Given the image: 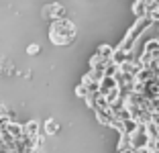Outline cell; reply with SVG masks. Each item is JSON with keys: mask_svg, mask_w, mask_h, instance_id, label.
Masks as SVG:
<instances>
[{"mask_svg": "<svg viewBox=\"0 0 159 153\" xmlns=\"http://www.w3.org/2000/svg\"><path fill=\"white\" fill-rule=\"evenodd\" d=\"M75 35H78V29L70 19L53 21L51 29H49V39L53 45H70V43H74Z\"/></svg>", "mask_w": 159, "mask_h": 153, "instance_id": "6da1fadb", "label": "cell"}, {"mask_svg": "<svg viewBox=\"0 0 159 153\" xmlns=\"http://www.w3.org/2000/svg\"><path fill=\"white\" fill-rule=\"evenodd\" d=\"M151 25H153V23H151L147 16L139 19V21L135 23V27H133L131 31L126 33V37L122 39V43H120V47H118V49H122V51H133V47H135V41L141 37V35H143V31H147V29L151 27Z\"/></svg>", "mask_w": 159, "mask_h": 153, "instance_id": "7a4b0ae2", "label": "cell"}, {"mask_svg": "<svg viewBox=\"0 0 159 153\" xmlns=\"http://www.w3.org/2000/svg\"><path fill=\"white\" fill-rule=\"evenodd\" d=\"M41 14H43V19H47V21L66 19V8H63V4H59V2H51V4L43 6Z\"/></svg>", "mask_w": 159, "mask_h": 153, "instance_id": "3957f363", "label": "cell"}, {"mask_svg": "<svg viewBox=\"0 0 159 153\" xmlns=\"http://www.w3.org/2000/svg\"><path fill=\"white\" fill-rule=\"evenodd\" d=\"M6 133L12 137L14 141H19V139H23V125H19V123H14V121H10L8 125H6Z\"/></svg>", "mask_w": 159, "mask_h": 153, "instance_id": "277c9868", "label": "cell"}, {"mask_svg": "<svg viewBox=\"0 0 159 153\" xmlns=\"http://www.w3.org/2000/svg\"><path fill=\"white\" fill-rule=\"evenodd\" d=\"M39 135V123L37 121H31L27 125H23V137H29V139H35Z\"/></svg>", "mask_w": 159, "mask_h": 153, "instance_id": "5b68a950", "label": "cell"}, {"mask_svg": "<svg viewBox=\"0 0 159 153\" xmlns=\"http://www.w3.org/2000/svg\"><path fill=\"white\" fill-rule=\"evenodd\" d=\"M112 47L110 45H100L98 49H96V55L100 57V61H104V63H106V61H110V57H112Z\"/></svg>", "mask_w": 159, "mask_h": 153, "instance_id": "8992f818", "label": "cell"}, {"mask_svg": "<svg viewBox=\"0 0 159 153\" xmlns=\"http://www.w3.org/2000/svg\"><path fill=\"white\" fill-rule=\"evenodd\" d=\"M133 12H135L137 19H143V16H147V4L143 2V0H137L135 4H133Z\"/></svg>", "mask_w": 159, "mask_h": 153, "instance_id": "52a82bcc", "label": "cell"}, {"mask_svg": "<svg viewBox=\"0 0 159 153\" xmlns=\"http://www.w3.org/2000/svg\"><path fill=\"white\" fill-rule=\"evenodd\" d=\"M137 129H139V123H137L135 118H126V121H122V133H125V135L135 133Z\"/></svg>", "mask_w": 159, "mask_h": 153, "instance_id": "ba28073f", "label": "cell"}, {"mask_svg": "<svg viewBox=\"0 0 159 153\" xmlns=\"http://www.w3.org/2000/svg\"><path fill=\"white\" fill-rule=\"evenodd\" d=\"M116 74H118V65L114 63V61H106V63H104V76H110V78H114Z\"/></svg>", "mask_w": 159, "mask_h": 153, "instance_id": "9c48e42d", "label": "cell"}, {"mask_svg": "<svg viewBox=\"0 0 159 153\" xmlns=\"http://www.w3.org/2000/svg\"><path fill=\"white\" fill-rule=\"evenodd\" d=\"M57 129H59V125H57L53 118H49V121L45 123V135H55Z\"/></svg>", "mask_w": 159, "mask_h": 153, "instance_id": "30bf717a", "label": "cell"}, {"mask_svg": "<svg viewBox=\"0 0 159 153\" xmlns=\"http://www.w3.org/2000/svg\"><path fill=\"white\" fill-rule=\"evenodd\" d=\"M75 96H80V98L88 96V88H86V84H80L78 88H75Z\"/></svg>", "mask_w": 159, "mask_h": 153, "instance_id": "8fae6325", "label": "cell"}, {"mask_svg": "<svg viewBox=\"0 0 159 153\" xmlns=\"http://www.w3.org/2000/svg\"><path fill=\"white\" fill-rule=\"evenodd\" d=\"M27 53H29V55H37V53H39V45H37V43H33V45H29Z\"/></svg>", "mask_w": 159, "mask_h": 153, "instance_id": "7c38bea8", "label": "cell"}, {"mask_svg": "<svg viewBox=\"0 0 159 153\" xmlns=\"http://www.w3.org/2000/svg\"><path fill=\"white\" fill-rule=\"evenodd\" d=\"M118 153H137V149H133V147H125V149H118Z\"/></svg>", "mask_w": 159, "mask_h": 153, "instance_id": "4fadbf2b", "label": "cell"}, {"mask_svg": "<svg viewBox=\"0 0 159 153\" xmlns=\"http://www.w3.org/2000/svg\"><path fill=\"white\" fill-rule=\"evenodd\" d=\"M137 153H151V151H149V149L145 147V149H137Z\"/></svg>", "mask_w": 159, "mask_h": 153, "instance_id": "5bb4252c", "label": "cell"}]
</instances>
